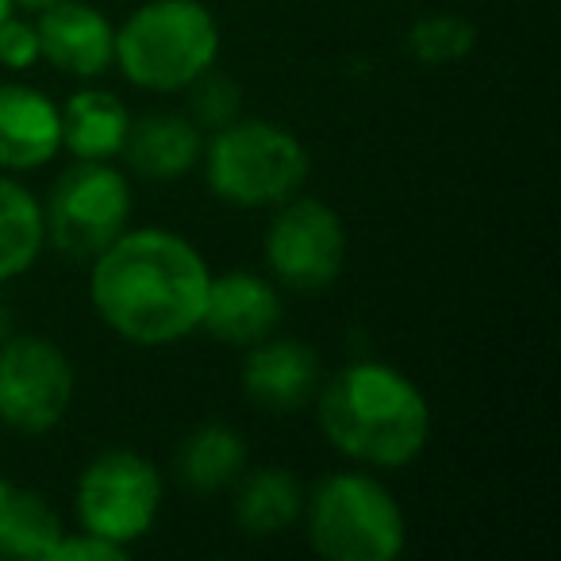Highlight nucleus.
<instances>
[{
  "instance_id": "4be33fe9",
  "label": "nucleus",
  "mask_w": 561,
  "mask_h": 561,
  "mask_svg": "<svg viewBox=\"0 0 561 561\" xmlns=\"http://www.w3.org/2000/svg\"><path fill=\"white\" fill-rule=\"evenodd\" d=\"M39 32L35 24L16 16H4L0 20V66H9V70H32L39 62Z\"/></svg>"
},
{
  "instance_id": "6ab92c4d",
  "label": "nucleus",
  "mask_w": 561,
  "mask_h": 561,
  "mask_svg": "<svg viewBox=\"0 0 561 561\" xmlns=\"http://www.w3.org/2000/svg\"><path fill=\"white\" fill-rule=\"evenodd\" d=\"M62 519L39 496V492L16 489L12 492L9 515L0 527V558H24V561H50L62 542Z\"/></svg>"
},
{
  "instance_id": "a211bd4d",
  "label": "nucleus",
  "mask_w": 561,
  "mask_h": 561,
  "mask_svg": "<svg viewBox=\"0 0 561 561\" xmlns=\"http://www.w3.org/2000/svg\"><path fill=\"white\" fill-rule=\"evenodd\" d=\"M47 242L43 208L20 181L0 173V285L27 273Z\"/></svg>"
},
{
  "instance_id": "1a4fd4ad",
  "label": "nucleus",
  "mask_w": 561,
  "mask_h": 561,
  "mask_svg": "<svg viewBox=\"0 0 561 561\" xmlns=\"http://www.w3.org/2000/svg\"><path fill=\"white\" fill-rule=\"evenodd\" d=\"M73 404V366L50 339H0V423L24 435L58 427Z\"/></svg>"
},
{
  "instance_id": "b1692460",
  "label": "nucleus",
  "mask_w": 561,
  "mask_h": 561,
  "mask_svg": "<svg viewBox=\"0 0 561 561\" xmlns=\"http://www.w3.org/2000/svg\"><path fill=\"white\" fill-rule=\"evenodd\" d=\"M12 492H16V484H9V481H4V477H0V527H4V515H9Z\"/></svg>"
},
{
  "instance_id": "20e7f679",
  "label": "nucleus",
  "mask_w": 561,
  "mask_h": 561,
  "mask_svg": "<svg viewBox=\"0 0 561 561\" xmlns=\"http://www.w3.org/2000/svg\"><path fill=\"white\" fill-rule=\"evenodd\" d=\"M204 178L234 208H277L308 181V150L289 127L231 119L204 147Z\"/></svg>"
},
{
  "instance_id": "bb28decb",
  "label": "nucleus",
  "mask_w": 561,
  "mask_h": 561,
  "mask_svg": "<svg viewBox=\"0 0 561 561\" xmlns=\"http://www.w3.org/2000/svg\"><path fill=\"white\" fill-rule=\"evenodd\" d=\"M12 9H16V4H12V0H0V20H4V16H12Z\"/></svg>"
},
{
  "instance_id": "0eeeda50",
  "label": "nucleus",
  "mask_w": 561,
  "mask_h": 561,
  "mask_svg": "<svg viewBox=\"0 0 561 561\" xmlns=\"http://www.w3.org/2000/svg\"><path fill=\"white\" fill-rule=\"evenodd\" d=\"M162 512V477L142 454L108 450L85 466L78 481L81 530L104 542L131 546L154 527Z\"/></svg>"
},
{
  "instance_id": "7ed1b4c3",
  "label": "nucleus",
  "mask_w": 561,
  "mask_h": 561,
  "mask_svg": "<svg viewBox=\"0 0 561 561\" xmlns=\"http://www.w3.org/2000/svg\"><path fill=\"white\" fill-rule=\"evenodd\" d=\"M219 24L201 0H147L116 32V66L150 93H181L219 58Z\"/></svg>"
},
{
  "instance_id": "f257e3e1",
  "label": "nucleus",
  "mask_w": 561,
  "mask_h": 561,
  "mask_svg": "<svg viewBox=\"0 0 561 561\" xmlns=\"http://www.w3.org/2000/svg\"><path fill=\"white\" fill-rule=\"evenodd\" d=\"M211 270L188 239L162 227L124 231L93 257L89 300L135 346H170L201 328Z\"/></svg>"
},
{
  "instance_id": "aec40b11",
  "label": "nucleus",
  "mask_w": 561,
  "mask_h": 561,
  "mask_svg": "<svg viewBox=\"0 0 561 561\" xmlns=\"http://www.w3.org/2000/svg\"><path fill=\"white\" fill-rule=\"evenodd\" d=\"M473 43H477L473 24L461 16H450V12H435V16L415 20L412 32H408V50L427 66L458 62V58H466L473 50Z\"/></svg>"
},
{
  "instance_id": "2eb2a0df",
  "label": "nucleus",
  "mask_w": 561,
  "mask_h": 561,
  "mask_svg": "<svg viewBox=\"0 0 561 561\" xmlns=\"http://www.w3.org/2000/svg\"><path fill=\"white\" fill-rule=\"evenodd\" d=\"M131 112L116 93L104 89H81L62 108V147L78 162H112L124 154Z\"/></svg>"
},
{
  "instance_id": "f3484780",
  "label": "nucleus",
  "mask_w": 561,
  "mask_h": 561,
  "mask_svg": "<svg viewBox=\"0 0 561 561\" xmlns=\"http://www.w3.org/2000/svg\"><path fill=\"white\" fill-rule=\"evenodd\" d=\"M247 466V443L227 423H204L181 443L178 477L196 492H219Z\"/></svg>"
},
{
  "instance_id": "f8f14e48",
  "label": "nucleus",
  "mask_w": 561,
  "mask_h": 561,
  "mask_svg": "<svg viewBox=\"0 0 561 561\" xmlns=\"http://www.w3.org/2000/svg\"><path fill=\"white\" fill-rule=\"evenodd\" d=\"M280 323V293L250 270H231L208 280L201 328L231 346H254Z\"/></svg>"
},
{
  "instance_id": "ddd939ff",
  "label": "nucleus",
  "mask_w": 561,
  "mask_h": 561,
  "mask_svg": "<svg viewBox=\"0 0 561 561\" xmlns=\"http://www.w3.org/2000/svg\"><path fill=\"white\" fill-rule=\"evenodd\" d=\"M62 150V108L32 85H0V170H35Z\"/></svg>"
},
{
  "instance_id": "dca6fc26",
  "label": "nucleus",
  "mask_w": 561,
  "mask_h": 561,
  "mask_svg": "<svg viewBox=\"0 0 561 561\" xmlns=\"http://www.w3.org/2000/svg\"><path fill=\"white\" fill-rule=\"evenodd\" d=\"M300 512H305L300 481L289 469H277V466L250 473L247 481H242L239 496H234V519L254 538L280 535V530L300 519Z\"/></svg>"
},
{
  "instance_id": "9b49d317",
  "label": "nucleus",
  "mask_w": 561,
  "mask_h": 561,
  "mask_svg": "<svg viewBox=\"0 0 561 561\" xmlns=\"http://www.w3.org/2000/svg\"><path fill=\"white\" fill-rule=\"evenodd\" d=\"M39 24V55L47 58L55 70L70 73V78H101L112 62H116V27L81 0H58L50 9L35 12Z\"/></svg>"
},
{
  "instance_id": "6e6552de",
  "label": "nucleus",
  "mask_w": 561,
  "mask_h": 561,
  "mask_svg": "<svg viewBox=\"0 0 561 561\" xmlns=\"http://www.w3.org/2000/svg\"><path fill=\"white\" fill-rule=\"evenodd\" d=\"M265 262L293 293H323L346 265V227L335 208L312 196H289L265 231Z\"/></svg>"
},
{
  "instance_id": "f03ea898",
  "label": "nucleus",
  "mask_w": 561,
  "mask_h": 561,
  "mask_svg": "<svg viewBox=\"0 0 561 561\" xmlns=\"http://www.w3.org/2000/svg\"><path fill=\"white\" fill-rule=\"evenodd\" d=\"M328 443L369 469H400L431 438V408L412 377L385 362H354L316 392Z\"/></svg>"
},
{
  "instance_id": "a878e982",
  "label": "nucleus",
  "mask_w": 561,
  "mask_h": 561,
  "mask_svg": "<svg viewBox=\"0 0 561 561\" xmlns=\"http://www.w3.org/2000/svg\"><path fill=\"white\" fill-rule=\"evenodd\" d=\"M0 339H9V312H4V305H0Z\"/></svg>"
},
{
  "instance_id": "423d86ee",
  "label": "nucleus",
  "mask_w": 561,
  "mask_h": 561,
  "mask_svg": "<svg viewBox=\"0 0 561 561\" xmlns=\"http://www.w3.org/2000/svg\"><path fill=\"white\" fill-rule=\"evenodd\" d=\"M131 185L108 162H78L50 188L43 227L66 257H96L127 231Z\"/></svg>"
},
{
  "instance_id": "393cba45",
  "label": "nucleus",
  "mask_w": 561,
  "mask_h": 561,
  "mask_svg": "<svg viewBox=\"0 0 561 561\" xmlns=\"http://www.w3.org/2000/svg\"><path fill=\"white\" fill-rule=\"evenodd\" d=\"M12 4H20V9H27V12H43V9H50V4H58V0H12Z\"/></svg>"
},
{
  "instance_id": "39448f33",
  "label": "nucleus",
  "mask_w": 561,
  "mask_h": 561,
  "mask_svg": "<svg viewBox=\"0 0 561 561\" xmlns=\"http://www.w3.org/2000/svg\"><path fill=\"white\" fill-rule=\"evenodd\" d=\"M308 542L328 561H392L408 542L397 496L369 473H331L305 496Z\"/></svg>"
},
{
  "instance_id": "5701e85b",
  "label": "nucleus",
  "mask_w": 561,
  "mask_h": 561,
  "mask_svg": "<svg viewBox=\"0 0 561 561\" xmlns=\"http://www.w3.org/2000/svg\"><path fill=\"white\" fill-rule=\"evenodd\" d=\"M119 558H124V546L104 542V538L81 530V535H70V538L62 535V542H58L50 561H119Z\"/></svg>"
},
{
  "instance_id": "4468645a",
  "label": "nucleus",
  "mask_w": 561,
  "mask_h": 561,
  "mask_svg": "<svg viewBox=\"0 0 561 561\" xmlns=\"http://www.w3.org/2000/svg\"><path fill=\"white\" fill-rule=\"evenodd\" d=\"M124 154L135 173L150 181H173L185 178L204 154L201 127L188 116H173V112H154V116L131 124L124 142Z\"/></svg>"
},
{
  "instance_id": "412c9836",
  "label": "nucleus",
  "mask_w": 561,
  "mask_h": 561,
  "mask_svg": "<svg viewBox=\"0 0 561 561\" xmlns=\"http://www.w3.org/2000/svg\"><path fill=\"white\" fill-rule=\"evenodd\" d=\"M193 124L196 127H224L239 112V89L227 78H196L193 85Z\"/></svg>"
},
{
  "instance_id": "9d476101",
  "label": "nucleus",
  "mask_w": 561,
  "mask_h": 561,
  "mask_svg": "<svg viewBox=\"0 0 561 561\" xmlns=\"http://www.w3.org/2000/svg\"><path fill=\"white\" fill-rule=\"evenodd\" d=\"M323 385V366L316 351L300 339H270L250 346L242 362V397L262 412L293 415L316 400Z\"/></svg>"
}]
</instances>
